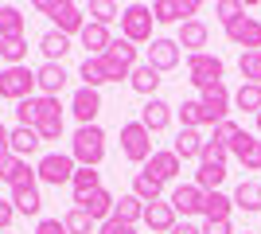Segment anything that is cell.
<instances>
[{
    "label": "cell",
    "instance_id": "cell-1",
    "mask_svg": "<svg viewBox=\"0 0 261 234\" xmlns=\"http://www.w3.org/2000/svg\"><path fill=\"white\" fill-rule=\"evenodd\" d=\"M70 156L78 168H98L106 160V129L101 125H78L74 141H70Z\"/></svg>",
    "mask_w": 261,
    "mask_h": 234
},
{
    "label": "cell",
    "instance_id": "cell-2",
    "mask_svg": "<svg viewBox=\"0 0 261 234\" xmlns=\"http://www.w3.org/2000/svg\"><path fill=\"white\" fill-rule=\"evenodd\" d=\"M35 12L47 16L55 23V32L63 35H82V28H86V16L74 0H35Z\"/></svg>",
    "mask_w": 261,
    "mask_h": 234
},
{
    "label": "cell",
    "instance_id": "cell-3",
    "mask_svg": "<svg viewBox=\"0 0 261 234\" xmlns=\"http://www.w3.org/2000/svg\"><path fill=\"white\" fill-rule=\"evenodd\" d=\"M152 4H125L121 8V39L129 43H152Z\"/></svg>",
    "mask_w": 261,
    "mask_h": 234
},
{
    "label": "cell",
    "instance_id": "cell-4",
    "mask_svg": "<svg viewBox=\"0 0 261 234\" xmlns=\"http://www.w3.org/2000/svg\"><path fill=\"white\" fill-rule=\"evenodd\" d=\"M35 70L23 63V67H4L0 70V98L4 101H28V98H35Z\"/></svg>",
    "mask_w": 261,
    "mask_h": 234
},
{
    "label": "cell",
    "instance_id": "cell-5",
    "mask_svg": "<svg viewBox=\"0 0 261 234\" xmlns=\"http://www.w3.org/2000/svg\"><path fill=\"white\" fill-rule=\"evenodd\" d=\"M101 67H106L109 82H121V78H129L133 67H137V43H129V39H113L109 43V51L101 55Z\"/></svg>",
    "mask_w": 261,
    "mask_h": 234
},
{
    "label": "cell",
    "instance_id": "cell-6",
    "mask_svg": "<svg viewBox=\"0 0 261 234\" xmlns=\"http://www.w3.org/2000/svg\"><path fill=\"white\" fill-rule=\"evenodd\" d=\"M222 74H226V63L218 55H211V51L187 55V82L195 90H207V86H215V82H222Z\"/></svg>",
    "mask_w": 261,
    "mask_h": 234
},
{
    "label": "cell",
    "instance_id": "cell-7",
    "mask_svg": "<svg viewBox=\"0 0 261 234\" xmlns=\"http://www.w3.org/2000/svg\"><path fill=\"white\" fill-rule=\"evenodd\" d=\"M152 133L144 129L141 121H129L121 125V156L133 160V164H148V156H152Z\"/></svg>",
    "mask_w": 261,
    "mask_h": 234
},
{
    "label": "cell",
    "instance_id": "cell-8",
    "mask_svg": "<svg viewBox=\"0 0 261 234\" xmlns=\"http://www.w3.org/2000/svg\"><path fill=\"white\" fill-rule=\"evenodd\" d=\"M78 172L74 156L70 152H47L39 164H35V176L43 179V184H51V188H63V184H70Z\"/></svg>",
    "mask_w": 261,
    "mask_h": 234
},
{
    "label": "cell",
    "instance_id": "cell-9",
    "mask_svg": "<svg viewBox=\"0 0 261 234\" xmlns=\"http://www.w3.org/2000/svg\"><path fill=\"white\" fill-rule=\"evenodd\" d=\"M199 106H203V125H218L230 117V106H234V94L226 90V82H215V86L199 90Z\"/></svg>",
    "mask_w": 261,
    "mask_h": 234
},
{
    "label": "cell",
    "instance_id": "cell-10",
    "mask_svg": "<svg viewBox=\"0 0 261 234\" xmlns=\"http://www.w3.org/2000/svg\"><path fill=\"white\" fill-rule=\"evenodd\" d=\"M59 113H63L59 98H47V94H39V98H28V101H20V106H16V121L28 125V129H35L43 117H59Z\"/></svg>",
    "mask_w": 261,
    "mask_h": 234
},
{
    "label": "cell",
    "instance_id": "cell-11",
    "mask_svg": "<svg viewBox=\"0 0 261 234\" xmlns=\"http://www.w3.org/2000/svg\"><path fill=\"white\" fill-rule=\"evenodd\" d=\"M226 39L234 47H242V51H261V20H253V16L234 20L226 28Z\"/></svg>",
    "mask_w": 261,
    "mask_h": 234
},
{
    "label": "cell",
    "instance_id": "cell-12",
    "mask_svg": "<svg viewBox=\"0 0 261 234\" xmlns=\"http://www.w3.org/2000/svg\"><path fill=\"white\" fill-rule=\"evenodd\" d=\"M195 12H199L195 0H156L152 20L156 23H187V20H195Z\"/></svg>",
    "mask_w": 261,
    "mask_h": 234
},
{
    "label": "cell",
    "instance_id": "cell-13",
    "mask_svg": "<svg viewBox=\"0 0 261 234\" xmlns=\"http://www.w3.org/2000/svg\"><path fill=\"white\" fill-rule=\"evenodd\" d=\"M203 199H207V191L199 188V184H179V188L168 195V203L175 207V215H184V219L203 215Z\"/></svg>",
    "mask_w": 261,
    "mask_h": 234
},
{
    "label": "cell",
    "instance_id": "cell-14",
    "mask_svg": "<svg viewBox=\"0 0 261 234\" xmlns=\"http://www.w3.org/2000/svg\"><path fill=\"white\" fill-rule=\"evenodd\" d=\"M70 113L78 117V125H98V113H101V94L90 86H78L74 98H70Z\"/></svg>",
    "mask_w": 261,
    "mask_h": 234
},
{
    "label": "cell",
    "instance_id": "cell-15",
    "mask_svg": "<svg viewBox=\"0 0 261 234\" xmlns=\"http://www.w3.org/2000/svg\"><path fill=\"white\" fill-rule=\"evenodd\" d=\"M230 156H234V160H238L246 172H261V141H257L253 133H246V129L234 137V145H230Z\"/></svg>",
    "mask_w": 261,
    "mask_h": 234
},
{
    "label": "cell",
    "instance_id": "cell-16",
    "mask_svg": "<svg viewBox=\"0 0 261 234\" xmlns=\"http://www.w3.org/2000/svg\"><path fill=\"white\" fill-rule=\"evenodd\" d=\"M179 168H184V160L172 152V148H156L152 156H148V164H144V172L152 179H160V184H172L175 176H179Z\"/></svg>",
    "mask_w": 261,
    "mask_h": 234
},
{
    "label": "cell",
    "instance_id": "cell-17",
    "mask_svg": "<svg viewBox=\"0 0 261 234\" xmlns=\"http://www.w3.org/2000/svg\"><path fill=\"white\" fill-rule=\"evenodd\" d=\"M144 63L156 67L160 74H164V70H175V67H179V43H175V39H164V35H160V39H152Z\"/></svg>",
    "mask_w": 261,
    "mask_h": 234
},
{
    "label": "cell",
    "instance_id": "cell-18",
    "mask_svg": "<svg viewBox=\"0 0 261 234\" xmlns=\"http://www.w3.org/2000/svg\"><path fill=\"white\" fill-rule=\"evenodd\" d=\"M175 223H179V215H175V207L168 199L148 203V207H144V226H148L152 234H172Z\"/></svg>",
    "mask_w": 261,
    "mask_h": 234
},
{
    "label": "cell",
    "instance_id": "cell-19",
    "mask_svg": "<svg viewBox=\"0 0 261 234\" xmlns=\"http://www.w3.org/2000/svg\"><path fill=\"white\" fill-rule=\"evenodd\" d=\"M32 179H39L35 176V168L23 160V156H4L0 160V184H8V188H20V184H32Z\"/></svg>",
    "mask_w": 261,
    "mask_h": 234
},
{
    "label": "cell",
    "instance_id": "cell-20",
    "mask_svg": "<svg viewBox=\"0 0 261 234\" xmlns=\"http://www.w3.org/2000/svg\"><path fill=\"white\" fill-rule=\"evenodd\" d=\"M141 125L148 129V133H164L168 125H172V106L164 98H148L141 106Z\"/></svg>",
    "mask_w": 261,
    "mask_h": 234
},
{
    "label": "cell",
    "instance_id": "cell-21",
    "mask_svg": "<svg viewBox=\"0 0 261 234\" xmlns=\"http://www.w3.org/2000/svg\"><path fill=\"white\" fill-rule=\"evenodd\" d=\"M74 207H78V211H86L94 223H106V219H113V207H117V199H113L106 188H98V191H90L82 203H74Z\"/></svg>",
    "mask_w": 261,
    "mask_h": 234
},
{
    "label": "cell",
    "instance_id": "cell-22",
    "mask_svg": "<svg viewBox=\"0 0 261 234\" xmlns=\"http://www.w3.org/2000/svg\"><path fill=\"white\" fill-rule=\"evenodd\" d=\"M78 43L86 47V59H101L109 51V43H113V35H109V28H101V23H90L82 28V35H78Z\"/></svg>",
    "mask_w": 261,
    "mask_h": 234
},
{
    "label": "cell",
    "instance_id": "cell-23",
    "mask_svg": "<svg viewBox=\"0 0 261 234\" xmlns=\"http://www.w3.org/2000/svg\"><path fill=\"white\" fill-rule=\"evenodd\" d=\"M66 67L63 63H43V67L35 70V82H39V90H43L47 98H59L63 94V86H66Z\"/></svg>",
    "mask_w": 261,
    "mask_h": 234
},
{
    "label": "cell",
    "instance_id": "cell-24",
    "mask_svg": "<svg viewBox=\"0 0 261 234\" xmlns=\"http://www.w3.org/2000/svg\"><path fill=\"white\" fill-rule=\"evenodd\" d=\"M207 23L203 20H187V23H179V39L175 43L179 47H187L191 55H203V47H207Z\"/></svg>",
    "mask_w": 261,
    "mask_h": 234
},
{
    "label": "cell",
    "instance_id": "cell-25",
    "mask_svg": "<svg viewBox=\"0 0 261 234\" xmlns=\"http://www.w3.org/2000/svg\"><path fill=\"white\" fill-rule=\"evenodd\" d=\"M12 207L20 215H39V207H43V195H39V184H20V188H12Z\"/></svg>",
    "mask_w": 261,
    "mask_h": 234
},
{
    "label": "cell",
    "instance_id": "cell-26",
    "mask_svg": "<svg viewBox=\"0 0 261 234\" xmlns=\"http://www.w3.org/2000/svg\"><path fill=\"white\" fill-rule=\"evenodd\" d=\"M129 86L137 90V94H144V98H156V86H160V70L148 67V63H137L129 74Z\"/></svg>",
    "mask_w": 261,
    "mask_h": 234
},
{
    "label": "cell",
    "instance_id": "cell-27",
    "mask_svg": "<svg viewBox=\"0 0 261 234\" xmlns=\"http://www.w3.org/2000/svg\"><path fill=\"white\" fill-rule=\"evenodd\" d=\"M230 211H234V195H226V191H207V199H203L207 223H222V219H230Z\"/></svg>",
    "mask_w": 261,
    "mask_h": 234
},
{
    "label": "cell",
    "instance_id": "cell-28",
    "mask_svg": "<svg viewBox=\"0 0 261 234\" xmlns=\"http://www.w3.org/2000/svg\"><path fill=\"white\" fill-rule=\"evenodd\" d=\"M28 28V16L12 4H0V39H20Z\"/></svg>",
    "mask_w": 261,
    "mask_h": 234
},
{
    "label": "cell",
    "instance_id": "cell-29",
    "mask_svg": "<svg viewBox=\"0 0 261 234\" xmlns=\"http://www.w3.org/2000/svg\"><path fill=\"white\" fill-rule=\"evenodd\" d=\"M172 152L179 156V160H199V152H203V137H199V129H179Z\"/></svg>",
    "mask_w": 261,
    "mask_h": 234
},
{
    "label": "cell",
    "instance_id": "cell-30",
    "mask_svg": "<svg viewBox=\"0 0 261 234\" xmlns=\"http://www.w3.org/2000/svg\"><path fill=\"white\" fill-rule=\"evenodd\" d=\"M39 145H43V141H39L35 129H28V125H16V129H12V156H23V160H28L32 152H39Z\"/></svg>",
    "mask_w": 261,
    "mask_h": 234
},
{
    "label": "cell",
    "instance_id": "cell-31",
    "mask_svg": "<svg viewBox=\"0 0 261 234\" xmlns=\"http://www.w3.org/2000/svg\"><path fill=\"white\" fill-rule=\"evenodd\" d=\"M101 188V172L98 168H78L74 179H70V191H74V203H82L90 195V191H98Z\"/></svg>",
    "mask_w": 261,
    "mask_h": 234
},
{
    "label": "cell",
    "instance_id": "cell-32",
    "mask_svg": "<svg viewBox=\"0 0 261 234\" xmlns=\"http://www.w3.org/2000/svg\"><path fill=\"white\" fill-rule=\"evenodd\" d=\"M39 51H43L47 63H63V55L70 51V35H63V32H47V35H39Z\"/></svg>",
    "mask_w": 261,
    "mask_h": 234
},
{
    "label": "cell",
    "instance_id": "cell-33",
    "mask_svg": "<svg viewBox=\"0 0 261 234\" xmlns=\"http://www.w3.org/2000/svg\"><path fill=\"white\" fill-rule=\"evenodd\" d=\"M234 207H242L246 215L261 211V184L257 179H242L238 191H234Z\"/></svg>",
    "mask_w": 261,
    "mask_h": 234
},
{
    "label": "cell",
    "instance_id": "cell-34",
    "mask_svg": "<svg viewBox=\"0 0 261 234\" xmlns=\"http://www.w3.org/2000/svg\"><path fill=\"white\" fill-rule=\"evenodd\" d=\"M160 191H164V184L152 179L148 172H137V176H133V195H137L144 207H148V203H160Z\"/></svg>",
    "mask_w": 261,
    "mask_h": 234
},
{
    "label": "cell",
    "instance_id": "cell-35",
    "mask_svg": "<svg viewBox=\"0 0 261 234\" xmlns=\"http://www.w3.org/2000/svg\"><path fill=\"white\" fill-rule=\"evenodd\" d=\"M113 219H121L125 226H137V223L144 219V203L137 199L133 191H129V195H121V199H117V207H113Z\"/></svg>",
    "mask_w": 261,
    "mask_h": 234
},
{
    "label": "cell",
    "instance_id": "cell-36",
    "mask_svg": "<svg viewBox=\"0 0 261 234\" xmlns=\"http://www.w3.org/2000/svg\"><path fill=\"white\" fill-rule=\"evenodd\" d=\"M195 184L203 191H222V184H226V164H199Z\"/></svg>",
    "mask_w": 261,
    "mask_h": 234
},
{
    "label": "cell",
    "instance_id": "cell-37",
    "mask_svg": "<svg viewBox=\"0 0 261 234\" xmlns=\"http://www.w3.org/2000/svg\"><path fill=\"white\" fill-rule=\"evenodd\" d=\"M78 78H82V86H90V90H101V86L109 82L106 67H101V59H82V67H78Z\"/></svg>",
    "mask_w": 261,
    "mask_h": 234
},
{
    "label": "cell",
    "instance_id": "cell-38",
    "mask_svg": "<svg viewBox=\"0 0 261 234\" xmlns=\"http://www.w3.org/2000/svg\"><path fill=\"white\" fill-rule=\"evenodd\" d=\"M234 106L257 117V113H261V86H253V82H242V86L234 90Z\"/></svg>",
    "mask_w": 261,
    "mask_h": 234
},
{
    "label": "cell",
    "instance_id": "cell-39",
    "mask_svg": "<svg viewBox=\"0 0 261 234\" xmlns=\"http://www.w3.org/2000/svg\"><path fill=\"white\" fill-rule=\"evenodd\" d=\"M23 59H28V39H0V63H8V67H23Z\"/></svg>",
    "mask_w": 261,
    "mask_h": 234
},
{
    "label": "cell",
    "instance_id": "cell-40",
    "mask_svg": "<svg viewBox=\"0 0 261 234\" xmlns=\"http://www.w3.org/2000/svg\"><path fill=\"white\" fill-rule=\"evenodd\" d=\"M113 20H121V4H113V0H90V23L109 28Z\"/></svg>",
    "mask_w": 261,
    "mask_h": 234
},
{
    "label": "cell",
    "instance_id": "cell-41",
    "mask_svg": "<svg viewBox=\"0 0 261 234\" xmlns=\"http://www.w3.org/2000/svg\"><path fill=\"white\" fill-rule=\"evenodd\" d=\"M238 70H242V78H246V82L261 86V51H242Z\"/></svg>",
    "mask_w": 261,
    "mask_h": 234
},
{
    "label": "cell",
    "instance_id": "cell-42",
    "mask_svg": "<svg viewBox=\"0 0 261 234\" xmlns=\"http://www.w3.org/2000/svg\"><path fill=\"white\" fill-rule=\"evenodd\" d=\"M63 226H66V234H90V230H94V219H90L86 211H78V207H74V211L63 215Z\"/></svg>",
    "mask_w": 261,
    "mask_h": 234
},
{
    "label": "cell",
    "instance_id": "cell-43",
    "mask_svg": "<svg viewBox=\"0 0 261 234\" xmlns=\"http://www.w3.org/2000/svg\"><path fill=\"white\" fill-rule=\"evenodd\" d=\"M215 12H218V20H222V28H230L234 20H242V16H246V4H242V0H218Z\"/></svg>",
    "mask_w": 261,
    "mask_h": 234
},
{
    "label": "cell",
    "instance_id": "cell-44",
    "mask_svg": "<svg viewBox=\"0 0 261 234\" xmlns=\"http://www.w3.org/2000/svg\"><path fill=\"white\" fill-rule=\"evenodd\" d=\"M230 148L218 145V141H203V152H199V164H226Z\"/></svg>",
    "mask_w": 261,
    "mask_h": 234
},
{
    "label": "cell",
    "instance_id": "cell-45",
    "mask_svg": "<svg viewBox=\"0 0 261 234\" xmlns=\"http://www.w3.org/2000/svg\"><path fill=\"white\" fill-rule=\"evenodd\" d=\"M179 121H184V129H199V125H203V106H199V98L179 106Z\"/></svg>",
    "mask_w": 261,
    "mask_h": 234
},
{
    "label": "cell",
    "instance_id": "cell-46",
    "mask_svg": "<svg viewBox=\"0 0 261 234\" xmlns=\"http://www.w3.org/2000/svg\"><path fill=\"white\" fill-rule=\"evenodd\" d=\"M35 133H39V141H59L63 137V113L59 117H43V121L35 125Z\"/></svg>",
    "mask_w": 261,
    "mask_h": 234
},
{
    "label": "cell",
    "instance_id": "cell-47",
    "mask_svg": "<svg viewBox=\"0 0 261 234\" xmlns=\"http://www.w3.org/2000/svg\"><path fill=\"white\" fill-rule=\"evenodd\" d=\"M238 133H242L238 121H230V117H226V121H218V125H215V137H211V141H218V145H226V148H230Z\"/></svg>",
    "mask_w": 261,
    "mask_h": 234
},
{
    "label": "cell",
    "instance_id": "cell-48",
    "mask_svg": "<svg viewBox=\"0 0 261 234\" xmlns=\"http://www.w3.org/2000/svg\"><path fill=\"white\" fill-rule=\"evenodd\" d=\"M98 234H137V226H125L121 219H106Z\"/></svg>",
    "mask_w": 261,
    "mask_h": 234
},
{
    "label": "cell",
    "instance_id": "cell-49",
    "mask_svg": "<svg viewBox=\"0 0 261 234\" xmlns=\"http://www.w3.org/2000/svg\"><path fill=\"white\" fill-rule=\"evenodd\" d=\"M35 234H66V226H63V219H39Z\"/></svg>",
    "mask_w": 261,
    "mask_h": 234
},
{
    "label": "cell",
    "instance_id": "cell-50",
    "mask_svg": "<svg viewBox=\"0 0 261 234\" xmlns=\"http://www.w3.org/2000/svg\"><path fill=\"white\" fill-rule=\"evenodd\" d=\"M12 215H16V207H12V199H0V234L12 226Z\"/></svg>",
    "mask_w": 261,
    "mask_h": 234
},
{
    "label": "cell",
    "instance_id": "cell-51",
    "mask_svg": "<svg viewBox=\"0 0 261 234\" xmlns=\"http://www.w3.org/2000/svg\"><path fill=\"white\" fill-rule=\"evenodd\" d=\"M12 152V129L4 121H0V160H4V156Z\"/></svg>",
    "mask_w": 261,
    "mask_h": 234
},
{
    "label": "cell",
    "instance_id": "cell-52",
    "mask_svg": "<svg viewBox=\"0 0 261 234\" xmlns=\"http://www.w3.org/2000/svg\"><path fill=\"white\" fill-rule=\"evenodd\" d=\"M203 234H234V226H230V219H222V223H207Z\"/></svg>",
    "mask_w": 261,
    "mask_h": 234
},
{
    "label": "cell",
    "instance_id": "cell-53",
    "mask_svg": "<svg viewBox=\"0 0 261 234\" xmlns=\"http://www.w3.org/2000/svg\"><path fill=\"white\" fill-rule=\"evenodd\" d=\"M172 234H203V226H195L191 219H184V223H175V226H172Z\"/></svg>",
    "mask_w": 261,
    "mask_h": 234
},
{
    "label": "cell",
    "instance_id": "cell-54",
    "mask_svg": "<svg viewBox=\"0 0 261 234\" xmlns=\"http://www.w3.org/2000/svg\"><path fill=\"white\" fill-rule=\"evenodd\" d=\"M253 125H257V137H261V113H257V117H253Z\"/></svg>",
    "mask_w": 261,
    "mask_h": 234
},
{
    "label": "cell",
    "instance_id": "cell-55",
    "mask_svg": "<svg viewBox=\"0 0 261 234\" xmlns=\"http://www.w3.org/2000/svg\"><path fill=\"white\" fill-rule=\"evenodd\" d=\"M4 234H12V230H4Z\"/></svg>",
    "mask_w": 261,
    "mask_h": 234
},
{
    "label": "cell",
    "instance_id": "cell-56",
    "mask_svg": "<svg viewBox=\"0 0 261 234\" xmlns=\"http://www.w3.org/2000/svg\"><path fill=\"white\" fill-rule=\"evenodd\" d=\"M246 234H250V230H246Z\"/></svg>",
    "mask_w": 261,
    "mask_h": 234
}]
</instances>
